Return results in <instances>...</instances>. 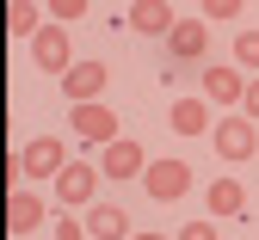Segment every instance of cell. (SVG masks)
I'll return each instance as SVG.
<instances>
[{
	"label": "cell",
	"instance_id": "1",
	"mask_svg": "<svg viewBox=\"0 0 259 240\" xmlns=\"http://www.w3.org/2000/svg\"><path fill=\"white\" fill-rule=\"evenodd\" d=\"M210 142H216V154L229 160V166H241V160H253V148H259V123H253V117H216Z\"/></svg>",
	"mask_w": 259,
	"mask_h": 240
},
{
	"label": "cell",
	"instance_id": "2",
	"mask_svg": "<svg viewBox=\"0 0 259 240\" xmlns=\"http://www.w3.org/2000/svg\"><path fill=\"white\" fill-rule=\"evenodd\" d=\"M19 173H25V179H50V185H56L62 173H68V148H62L56 135H37V142H25V148H19Z\"/></svg>",
	"mask_w": 259,
	"mask_h": 240
},
{
	"label": "cell",
	"instance_id": "3",
	"mask_svg": "<svg viewBox=\"0 0 259 240\" xmlns=\"http://www.w3.org/2000/svg\"><path fill=\"white\" fill-rule=\"evenodd\" d=\"M31 62H37L44 68V74H68V68H74V43H68V25H44L37 31V37H31Z\"/></svg>",
	"mask_w": 259,
	"mask_h": 240
},
{
	"label": "cell",
	"instance_id": "4",
	"mask_svg": "<svg viewBox=\"0 0 259 240\" xmlns=\"http://www.w3.org/2000/svg\"><path fill=\"white\" fill-rule=\"evenodd\" d=\"M142 191H148L154 203H179V197L191 191V166H185V160H154L148 173H142Z\"/></svg>",
	"mask_w": 259,
	"mask_h": 240
},
{
	"label": "cell",
	"instance_id": "5",
	"mask_svg": "<svg viewBox=\"0 0 259 240\" xmlns=\"http://www.w3.org/2000/svg\"><path fill=\"white\" fill-rule=\"evenodd\" d=\"M105 80H111V68H105V62H74L68 74H62V92H68V105H99Z\"/></svg>",
	"mask_w": 259,
	"mask_h": 240
},
{
	"label": "cell",
	"instance_id": "6",
	"mask_svg": "<svg viewBox=\"0 0 259 240\" xmlns=\"http://www.w3.org/2000/svg\"><path fill=\"white\" fill-rule=\"evenodd\" d=\"M93 191H99V166L68 160V173L56 179V203H68V210H93Z\"/></svg>",
	"mask_w": 259,
	"mask_h": 240
},
{
	"label": "cell",
	"instance_id": "7",
	"mask_svg": "<svg viewBox=\"0 0 259 240\" xmlns=\"http://www.w3.org/2000/svg\"><path fill=\"white\" fill-rule=\"evenodd\" d=\"M68 117H74V135H80V142H93V148H111L117 142V111L111 105H74Z\"/></svg>",
	"mask_w": 259,
	"mask_h": 240
},
{
	"label": "cell",
	"instance_id": "8",
	"mask_svg": "<svg viewBox=\"0 0 259 240\" xmlns=\"http://www.w3.org/2000/svg\"><path fill=\"white\" fill-rule=\"evenodd\" d=\"M99 173H105V179H142V173H148V154H142V142L117 135V142L105 148V160H99Z\"/></svg>",
	"mask_w": 259,
	"mask_h": 240
},
{
	"label": "cell",
	"instance_id": "9",
	"mask_svg": "<svg viewBox=\"0 0 259 240\" xmlns=\"http://www.w3.org/2000/svg\"><path fill=\"white\" fill-rule=\"evenodd\" d=\"M204 50H210V25H204V19H179V25H173V37H167V56L185 68V62H198Z\"/></svg>",
	"mask_w": 259,
	"mask_h": 240
},
{
	"label": "cell",
	"instance_id": "10",
	"mask_svg": "<svg viewBox=\"0 0 259 240\" xmlns=\"http://www.w3.org/2000/svg\"><path fill=\"white\" fill-rule=\"evenodd\" d=\"M130 25L142 31V37H173V0H136V7H130Z\"/></svg>",
	"mask_w": 259,
	"mask_h": 240
},
{
	"label": "cell",
	"instance_id": "11",
	"mask_svg": "<svg viewBox=\"0 0 259 240\" xmlns=\"http://www.w3.org/2000/svg\"><path fill=\"white\" fill-rule=\"evenodd\" d=\"M204 99L210 105H241L247 99V74L241 68H204Z\"/></svg>",
	"mask_w": 259,
	"mask_h": 240
},
{
	"label": "cell",
	"instance_id": "12",
	"mask_svg": "<svg viewBox=\"0 0 259 240\" xmlns=\"http://www.w3.org/2000/svg\"><path fill=\"white\" fill-rule=\"evenodd\" d=\"M204 203H210V216H235V222H253V216H247V191H241V179H216V185L204 191Z\"/></svg>",
	"mask_w": 259,
	"mask_h": 240
},
{
	"label": "cell",
	"instance_id": "13",
	"mask_svg": "<svg viewBox=\"0 0 259 240\" xmlns=\"http://www.w3.org/2000/svg\"><path fill=\"white\" fill-rule=\"evenodd\" d=\"M44 216H50V210H44L37 191H7V228H13V234H31Z\"/></svg>",
	"mask_w": 259,
	"mask_h": 240
},
{
	"label": "cell",
	"instance_id": "14",
	"mask_svg": "<svg viewBox=\"0 0 259 240\" xmlns=\"http://www.w3.org/2000/svg\"><path fill=\"white\" fill-rule=\"evenodd\" d=\"M173 129L179 135H204V129H216V117H210V99H173Z\"/></svg>",
	"mask_w": 259,
	"mask_h": 240
},
{
	"label": "cell",
	"instance_id": "15",
	"mask_svg": "<svg viewBox=\"0 0 259 240\" xmlns=\"http://www.w3.org/2000/svg\"><path fill=\"white\" fill-rule=\"evenodd\" d=\"M87 234L93 240H130V216L117 210V203H93L87 210Z\"/></svg>",
	"mask_w": 259,
	"mask_h": 240
},
{
	"label": "cell",
	"instance_id": "16",
	"mask_svg": "<svg viewBox=\"0 0 259 240\" xmlns=\"http://www.w3.org/2000/svg\"><path fill=\"white\" fill-rule=\"evenodd\" d=\"M7 31H13V37H37V31H44V13H37V0H7Z\"/></svg>",
	"mask_w": 259,
	"mask_h": 240
},
{
	"label": "cell",
	"instance_id": "17",
	"mask_svg": "<svg viewBox=\"0 0 259 240\" xmlns=\"http://www.w3.org/2000/svg\"><path fill=\"white\" fill-rule=\"evenodd\" d=\"M235 68H253V80H259V31H241L235 37Z\"/></svg>",
	"mask_w": 259,
	"mask_h": 240
},
{
	"label": "cell",
	"instance_id": "18",
	"mask_svg": "<svg viewBox=\"0 0 259 240\" xmlns=\"http://www.w3.org/2000/svg\"><path fill=\"white\" fill-rule=\"evenodd\" d=\"M173 240H222V234H216V222H210V216H198V222H185Z\"/></svg>",
	"mask_w": 259,
	"mask_h": 240
},
{
	"label": "cell",
	"instance_id": "19",
	"mask_svg": "<svg viewBox=\"0 0 259 240\" xmlns=\"http://www.w3.org/2000/svg\"><path fill=\"white\" fill-rule=\"evenodd\" d=\"M247 0H204V19H241Z\"/></svg>",
	"mask_w": 259,
	"mask_h": 240
},
{
	"label": "cell",
	"instance_id": "20",
	"mask_svg": "<svg viewBox=\"0 0 259 240\" xmlns=\"http://www.w3.org/2000/svg\"><path fill=\"white\" fill-rule=\"evenodd\" d=\"M44 7H50V19L62 25V19H80V13H87V0H44Z\"/></svg>",
	"mask_w": 259,
	"mask_h": 240
},
{
	"label": "cell",
	"instance_id": "21",
	"mask_svg": "<svg viewBox=\"0 0 259 240\" xmlns=\"http://www.w3.org/2000/svg\"><path fill=\"white\" fill-rule=\"evenodd\" d=\"M56 240H93V234H87V222H74V216H56Z\"/></svg>",
	"mask_w": 259,
	"mask_h": 240
},
{
	"label": "cell",
	"instance_id": "22",
	"mask_svg": "<svg viewBox=\"0 0 259 240\" xmlns=\"http://www.w3.org/2000/svg\"><path fill=\"white\" fill-rule=\"evenodd\" d=\"M241 117L259 123V80H247V99H241Z\"/></svg>",
	"mask_w": 259,
	"mask_h": 240
},
{
	"label": "cell",
	"instance_id": "23",
	"mask_svg": "<svg viewBox=\"0 0 259 240\" xmlns=\"http://www.w3.org/2000/svg\"><path fill=\"white\" fill-rule=\"evenodd\" d=\"M130 240H167V234H130Z\"/></svg>",
	"mask_w": 259,
	"mask_h": 240
}]
</instances>
